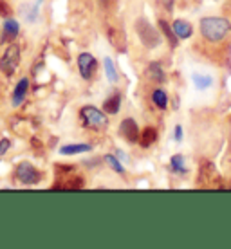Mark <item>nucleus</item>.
Wrapping results in <instances>:
<instances>
[{"instance_id":"dca6fc26","label":"nucleus","mask_w":231,"mask_h":249,"mask_svg":"<svg viewBox=\"0 0 231 249\" xmlns=\"http://www.w3.org/2000/svg\"><path fill=\"white\" fill-rule=\"evenodd\" d=\"M159 25H161L162 33H164V36L168 38L170 45H172V47H177V35L174 33V29H170V25L166 24L164 20H161V22H159Z\"/></svg>"},{"instance_id":"4be33fe9","label":"nucleus","mask_w":231,"mask_h":249,"mask_svg":"<svg viewBox=\"0 0 231 249\" xmlns=\"http://www.w3.org/2000/svg\"><path fill=\"white\" fill-rule=\"evenodd\" d=\"M181 139H182V126L177 124L175 126V141H181Z\"/></svg>"},{"instance_id":"7ed1b4c3","label":"nucleus","mask_w":231,"mask_h":249,"mask_svg":"<svg viewBox=\"0 0 231 249\" xmlns=\"http://www.w3.org/2000/svg\"><path fill=\"white\" fill-rule=\"evenodd\" d=\"M20 63V47L18 45H9L4 53V56L0 60V71L6 76L15 74V71L18 69Z\"/></svg>"},{"instance_id":"20e7f679","label":"nucleus","mask_w":231,"mask_h":249,"mask_svg":"<svg viewBox=\"0 0 231 249\" xmlns=\"http://www.w3.org/2000/svg\"><path fill=\"white\" fill-rule=\"evenodd\" d=\"M81 118H83V123L87 126H92V128H100V126H105L108 123L105 114L98 110L96 107H83L81 108Z\"/></svg>"},{"instance_id":"9d476101","label":"nucleus","mask_w":231,"mask_h":249,"mask_svg":"<svg viewBox=\"0 0 231 249\" xmlns=\"http://www.w3.org/2000/svg\"><path fill=\"white\" fill-rule=\"evenodd\" d=\"M174 33L177 35V38H190L192 36V33H194V29H192V24H188V22H184V20H175L174 22Z\"/></svg>"},{"instance_id":"0eeeda50","label":"nucleus","mask_w":231,"mask_h":249,"mask_svg":"<svg viewBox=\"0 0 231 249\" xmlns=\"http://www.w3.org/2000/svg\"><path fill=\"white\" fill-rule=\"evenodd\" d=\"M78 67H80L81 78H85V80L92 78L94 71H96V58L89 53H81L78 56Z\"/></svg>"},{"instance_id":"6e6552de","label":"nucleus","mask_w":231,"mask_h":249,"mask_svg":"<svg viewBox=\"0 0 231 249\" xmlns=\"http://www.w3.org/2000/svg\"><path fill=\"white\" fill-rule=\"evenodd\" d=\"M27 89H29V80L27 78H22L18 81V85L15 89V92H13V105L18 107L22 105V101L25 100V94H27Z\"/></svg>"},{"instance_id":"412c9836","label":"nucleus","mask_w":231,"mask_h":249,"mask_svg":"<svg viewBox=\"0 0 231 249\" xmlns=\"http://www.w3.org/2000/svg\"><path fill=\"white\" fill-rule=\"evenodd\" d=\"M9 146H11V143H9L7 139H2V141H0V156H4L7 150H9Z\"/></svg>"},{"instance_id":"f8f14e48","label":"nucleus","mask_w":231,"mask_h":249,"mask_svg":"<svg viewBox=\"0 0 231 249\" xmlns=\"http://www.w3.org/2000/svg\"><path fill=\"white\" fill-rule=\"evenodd\" d=\"M119 103H121V96H119V94H114V96H110V98L103 103V110L108 114H118Z\"/></svg>"},{"instance_id":"aec40b11","label":"nucleus","mask_w":231,"mask_h":249,"mask_svg":"<svg viewBox=\"0 0 231 249\" xmlns=\"http://www.w3.org/2000/svg\"><path fill=\"white\" fill-rule=\"evenodd\" d=\"M105 162L114 170V172H118V174H125V168H123V164L119 162L118 157L114 156H105Z\"/></svg>"},{"instance_id":"6ab92c4d","label":"nucleus","mask_w":231,"mask_h":249,"mask_svg":"<svg viewBox=\"0 0 231 249\" xmlns=\"http://www.w3.org/2000/svg\"><path fill=\"white\" fill-rule=\"evenodd\" d=\"M172 170L175 174H186V168H184V157L182 156H174L172 157Z\"/></svg>"},{"instance_id":"39448f33","label":"nucleus","mask_w":231,"mask_h":249,"mask_svg":"<svg viewBox=\"0 0 231 249\" xmlns=\"http://www.w3.org/2000/svg\"><path fill=\"white\" fill-rule=\"evenodd\" d=\"M17 177L24 184H36L40 181V172H38L31 162H20L17 168Z\"/></svg>"},{"instance_id":"a211bd4d","label":"nucleus","mask_w":231,"mask_h":249,"mask_svg":"<svg viewBox=\"0 0 231 249\" xmlns=\"http://www.w3.org/2000/svg\"><path fill=\"white\" fill-rule=\"evenodd\" d=\"M148 76H150V80H156V81L164 80V72H162V69L159 67V63L157 62L150 63V67H148Z\"/></svg>"},{"instance_id":"423d86ee","label":"nucleus","mask_w":231,"mask_h":249,"mask_svg":"<svg viewBox=\"0 0 231 249\" xmlns=\"http://www.w3.org/2000/svg\"><path fill=\"white\" fill-rule=\"evenodd\" d=\"M119 134H121V137H123V139H126L128 143H136V141L139 139L138 123H136L132 118L123 119V121H121V124H119Z\"/></svg>"},{"instance_id":"9b49d317","label":"nucleus","mask_w":231,"mask_h":249,"mask_svg":"<svg viewBox=\"0 0 231 249\" xmlns=\"http://www.w3.org/2000/svg\"><path fill=\"white\" fill-rule=\"evenodd\" d=\"M90 150V144H85V143H78V144H65L60 148V154L63 156H74V154H85Z\"/></svg>"},{"instance_id":"2eb2a0df","label":"nucleus","mask_w":231,"mask_h":249,"mask_svg":"<svg viewBox=\"0 0 231 249\" xmlns=\"http://www.w3.org/2000/svg\"><path fill=\"white\" fill-rule=\"evenodd\" d=\"M152 101H154V105H157L159 108H166V105H168L166 92H164V90H161V89L154 90V94H152Z\"/></svg>"},{"instance_id":"f257e3e1","label":"nucleus","mask_w":231,"mask_h":249,"mask_svg":"<svg viewBox=\"0 0 231 249\" xmlns=\"http://www.w3.org/2000/svg\"><path fill=\"white\" fill-rule=\"evenodd\" d=\"M231 31V24L228 18H222V17H206V18L200 20V33L202 36L217 44V42H222Z\"/></svg>"},{"instance_id":"1a4fd4ad","label":"nucleus","mask_w":231,"mask_h":249,"mask_svg":"<svg viewBox=\"0 0 231 249\" xmlns=\"http://www.w3.org/2000/svg\"><path fill=\"white\" fill-rule=\"evenodd\" d=\"M20 27H18V22L15 18H6V24H4V42H11V40H15L17 38V35H18Z\"/></svg>"},{"instance_id":"f3484780","label":"nucleus","mask_w":231,"mask_h":249,"mask_svg":"<svg viewBox=\"0 0 231 249\" xmlns=\"http://www.w3.org/2000/svg\"><path fill=\"white\" fill-rule=\"evenodd\" d=\"M156 139H157V130H156V128H152V126H148V128H144V132H143L141 144H143V146H150Z\"/></svg>"},{"instance_id":"f03ea898","label":"nucleus","mask_w":231,"mask_h":249,"mask_svg":"<svg viewBox=\"0 0 231 249\" xmlns=\"http://www.w3.org/2000/svg\"><path fill=\"white\" fill-rule=\"evenodd\" d=\"M136 31H138L141 42H143L148 49H156L157 45L161 44V33H157L154 29V25H150L144 18H139L136 24Z\"/></svg>"},{"instance_id":"4468645a","label":"nucleus","mask_w":231,"mask_h":249,"mask_svg":"<svg viewBox=\"0 0 231 249\" xmlns=\"http://www.w3.org/2000/svg\"><path fill=\"white\" fill-rule=\"evenodd\" d=\"M194 78V83L195 87L199 89V90H206V89H210L213 85V78L212 76H200V74H194L192 76Z\"/></svg>"},{"instance_id":"ddd939ff","label":"nucleus","mask_w":231,"mask_h":249,"mask_svg":"<svg viewBox=\"0 0 231 249\" xmlns=\"http://www.w3.org/2000/svg\"><path fill=\"white\" fill-rule=\"evenodd\" d=\"M103 67H105V74H107V78H108V81H110V83H116L119 76H118L116 67H114L112 60H110V58H105V60H103Z\"/></svg>"}]
</instances>
